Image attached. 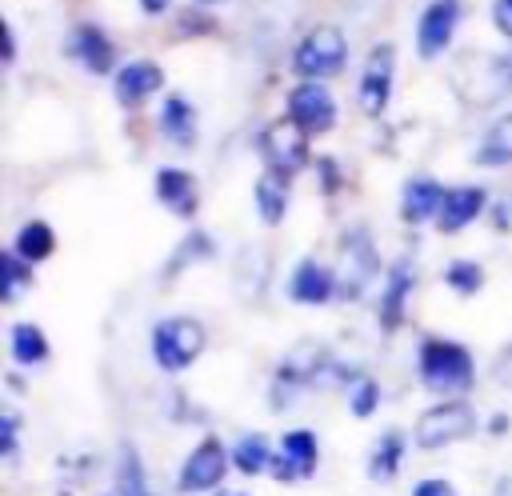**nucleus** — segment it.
Masks as SVG:
<instances>
[{
    "label": "nucleus",
    "mask_w": 512,
    "mask_h": 496,
    "mask_svg": "<svg viewBox=\"0 0 512 496\" xmlns=\"http://www.w3.org/2000/svg\"><path fill=\"white\" fill-rule=\"evenodd\" d=\"M376 404H380V384H376V380H360V384L352 388V400H348L352 416H372Z\"/></svg>",
    "instance_id": "c85d7f7f"
},
{
    "label": "nucleus",
    "mask_w": 512,
    "mask_h": 496,
    "mask_svg": "<svg viewBox=\"0 0 512 496\" xmlns=\"http://www.w3.org/2000/svg\"><path fill=\"white\" fill-rule=\"evenodd\" d=\"M256 148H260L264 164H268L272 172L288 176V180L308 164V132H304L300 124H292L288 116L264 124L260 136H256Z\"/></svg>",
    "instance_id": "20e7f679"
},
{
    "label": "nucleus",
    "mask_w": 512,
    "mask_h": 496,
    "mask_svg": "<svg viewBox=\"0 0 512 496\" xmlns=\"http://www.w3.org/2000/svg\"><path fill=\"white\" fill-rule=\"evenodd\" d=\"M332 292H336V272H328V268L316 264V260H300V264H296V272H292V280H288V296H292L296 304L316 308V304H328Z\"/></svg>",
    "instance_id": "2eb2a0df"
},
{
    "label": "nucleus",
    "mask_w": 512,
    "mask_h": 496,
    "mask_svg": "<svg viewBox=\"0 0 512 496\" xmlns=\"http://www.w3.org/2000/svg\"><path fill=\"white\" fill-rule=\"evenodd\" d=\"M32 264L28 260H20L16 252H4L0 256V300L4 304H12L16 300V292H20V284H28L32 280V272H28Z\"/></svg>",
    "instance_id": "bb28decb"
},
{
    "label": "nucleus",
    "mask_w": 512,
    "mask_h": 496,
    "mask_svg": "<svg viewBox=\"0 0 512 496\" xmlns=\"http://www.w3.org/2000/svg\"><path fill=\"white\" fill-rule=\"evenodd\" d=\"M228 452H224V444L216 440V436H208V440H200L192 452H188V460H184V468H180V492H208V488H216L220 480H224V472H228Z\"/></svg>",
    "instance_id": "9d476101"
},
{
    "label": "nucleus",
    "mask_w": 512,
    "mask_h": 496,
    "mask_svg": "<svg viewBox=\"0 0 512 496\" xmlns=\"http://www.w3.org/2000/svg\"><path fill=\"white\" fill-rule=\"evenodd\" d=\"M460 20H464V0H428L416 16V52L424 60L444 56Z\"/></svg>",
    "instance_id": "6e6552de"
},
{
    "label": "nucleus",
    "mask_w": 512,
    "mask_h": 496,
    "mask_svg": "<svg viewBox=\"0 0 512 496\" xmlns=\"http://www.w3.org/2000/svg\"><path fill=\"white\" fill-rule=\"evenodd\" d=\"M232 464H236L244 476H256V472H264V468L272 464V456H268V440H264L260 432H248V436L236 444V452H232Z\"/></svg>",
    "instance_id": "a878e982"
},
{
    "label": "nucleus",
    "mask_w": 512,
    "mask_h": 496,
    "mask_svg": "<svg viewBox=\"0 0 512 496\" xmlns=\"http://www.w3.org/2000/svg\"><path fill=\"white\" fill-rule=\"evenodd\" d=\"M288 184L292 180L272 172V168H264V176H256L252 200H256V212H260L264 224H280L284 220V212H288Z\"/></svg>",
    "instance_id": "aec40b11"
},
{
    "label": "nucleus",
    "mask_w": 512,
    "mask_h": 496,
    "mask_svg": "<svg viewBox=\"0 0 512 496\" xmlns=\"http://www.w3.org/2000/svg\"><path fill=\"white\" fill-rule=\"evenodd\" d=\"M484 208H488V192H484V188H476V184L448 188V192H444V208H440V216H436V228H440V232H460V228L472 224Z\"/></svg>",
    "instance_id": "4468645a"
},
{
    "label": "nucleus",
    "mask_w": 512,
    "mask_h": 496,
    "mask_svg": "<svg viewBox=\"0 0 512 496\" xmlns=\"http://www.w3.org/2000/svg\"><path fill=\"white\" fill-rule=\"evenodd\" d=\"M348 64V36L340 24H312L292 48V72L300 80H328Z\"/></svg>",
    "instance_id": "f257e3e1"
},
{
    "label": "nucleus",
    "mask_w": 512,
    "mask_h": 496,
    "mask_svg": "<svg viewBox=\"0 0 512 496\" xmlns=\"http://www.w3.org/2000/svg\"><path fill=\"white\" fill-rule=\"evenodd\" d=\"M400 456H404V436L392 428L380 436V444L372 448V460H368V476L372 480H392L396 468H400Z\"/></svg>",
    "instance_id": "5701e85b"
},
{
    "label": "nucleus",
    "mask_w": 512,
    "mask_h": 496,
    "mask_svg": "<svg viewBox=\"0 0 512 496\" xmlns=\"http://www.w3.org/2000/svg\"><path fill=\"white\" fill-rule=\"evenodd\" d=\"M472 160L484 164V168H500V164L512 160V112L488 124V132L480 136V148L472 152Z\"/></svg>",
    "instance_id": "412c9836"
},
{
    "label": "nucleus",
    "mask_w": 512,
    "mask_h": 496,
    "mask_svg": "<svg viewBox=\"0 0 512 496\" xmlns=\"http://www.w3.org/2000/svg\"><path fill=\"white\" fill-rule=\"evenodd\" d=\"M444 192L448 188H440L432 176H412L404 184V192H400V216H404V224L436 220L440 208H444Z\"/></svg>",
    "instance_id": "ddd939ff"
},
{
    "label": "nucleus",
    "mask_w": 512,
    "mask_h": 496,
    "mask_svg": "<svg viewBox=\"0 0 512 496\" xmlns=\"http://www.w3.org/2000/svg\"><path fill=\"white\" fill-rule=\"evenodd\" d=\"M412 496H456V488L448 480H420L412 488Z\"/></svg>",
    "instance_id": "473e14b6"
},
{
    "label": "nucleus",
    "mask_w": 512,
    "mask_h": 496,
    "mask_svg": "<svg viewBox=\"0 0 512 496\" xmlns=\"http://www.w3.org/2000/svg\"><path fill=\"white\" fill-rule=\"evenodd\" d=\"M108 496H124V492H108Z\"/></svg>",
    "instance_id": "ea45409f"
},
{
    "label": "nucleus",
    "mask_w": 512,
    "mask_h": 496,
    "mask_svg": "<svg viewBox=\"0 0 512 496\" xmlns=\"http://www.w3.org/2000/svg\"><path fill=\"white\" fill-rule=\"evenodd\" d=\"M152 192L164 208H172L176 216H192L196 212V180L184 168H160L152 180Z\"/></svg>",
    "instance_id": "dca6fc26"
},
{
    "label": "nucleus",
    "mask_w": 512,
    "mask_h": 496,
    "mask_svg": "<svg viewBox=\"0 0 512 496\" xmlns=\"http://www.w3.org/2000/svg\"><path fill=\"white\" fill-rule=\"evenodd\" d=\"M284 456L292 460V468H296L300 476H312L316 456H320L316 436H312L308 428H292V432H284Z\"/></svg>",
    "instance_id": "393cba45"
},
{
    "label": "nucleus",
    "mask_w": 512,
    "mask_h": 496,
    "mask_svg": "<svg viewBox=\"0 0 512 496\" xmlns=\"http://www.w3.org/2000/svg\"><path fill=\"white\" fill-rule=\"evenodd\" d=\"M476 432V412L464 400H440L420 412L416 420V444L420 448H444L456 440H468Z\"/></svg>",
    "instance_id": "423d86ee"
},
{
    "label": "nucleus",
    "mask_w": 512,
    "mask_h": 496,
    "mask_svg": "<svg viewBox=\"0 0 512 496\" xmlns=\"http://www.w3.org/2000/svg\"><path fill=\"white\" fill-rule=\"evenodd\" d=\"M224 496H244V492H224Z\"/></svg>",
    "instance_id": "58836bf2"
},
{
    "label": "nucleus",
    "mask_w": 512,
    "mask_h": 496,
    "mask_svg": "<svg viewBox=\"0 0 512 496\" xmlns=\"http://www.w3.org/2000/svg\"><path fill=\"white\" fill-rule=\"evenodd\" d=\"M444 284H448L452 292H460V296H472V292H480V284H484V268L472 264V260H452V264L444 268Z\"/></svg>",
    "instance_id": "cd10ccee"
},
{
    "label": "nucleus",
    "mask_w": 512,
    "mask_h": 496,
    "mask_svg": "<svg viewBox=\"0 0 512 496\" xmlns=\"http://www.w3.org/2000/svg\"><path fill=\"white\" fill-rule=\"evenodd\" d=\"M488 428H492V436H504V432H508V416H504V412H496V416L488 420Z\"/></svg>",
    "instance_id": "e433bc0d"
},
{
    "label": "nucleus",
    "mask_w": 512,
    "mask_h": 496,
    "mask_svg": "<svg viewBox=\"0 0 512 496\" xmlns=\"http://www.w3.org/2000/svg\"><path fill=\"white\" fill-rule=\"evenodd\" d=\"M12 252L20 260H28V264H40V260H48L56 252V236H52V228L44 220H28V224H20Z\"/></svg>",
    "instance_id": "4be33fe9"
},
{
    "label": "nucleus",
    "mask_w": 512,
    "mask_h": 496,
    "mask_svg": "<svg viewBox=\"0 0 512 496\" xmlns=\"http://www.w3.org/2000/svg\"><path fill=\"white\" fill-rule=\"evenodd\" d=\"M164 88V68L156 64V60H128V64H120L116 72H112V96H116V104H124V108H140L148 96H156Z\"/></svg>",
    "instance_id": "9b49d317"
},
{
    "label": "nucleus",
    "mask_w": 512,
    "mask_h": 496,
    "mask_svg": "<svg viewBox=\"0 0 512 496\" xmlns=\"http://www.w3.org/2000/svg\"><path fill=\"white\" fill-rule=\"evenodd\" d=\"M412 284H416V276H412L408 260H396V264L388 268V276H384V296H380V328H384V332L400 328V320H404V300H408Z\"/></svg>",
    "instance_id": "f3484780"
},
{
    "label": "nucleus",
    "mask_w": 512,
    "mask_h": 496,
    "mask_svg": "<svg viewBox=\"0 0 512 496\" xmlns=\"http://www.w3.org/2000/svg\"><path fill=\"white\" fill-rule=\"evenodd\" d=\"M496 380H500L504 388H512V348L500 352V360H496Z\"/></svg>",
    "instance_id": "72a5a7b5"
},
{
    "label": "nucleus",
    "mask_w": 512,
    "mask_h": 496,
    "mask_svg": "<svg viewBox=\"0 0 512 496\" xmlns=\"http://www.w3.org/2000/svg\"><path fill=\"white\" fill-rule=\"evenodd\" d=\"M380 272V260H376V252H372V244L356 232V236H348V244H344V264H340V280H336V292L344 296V300H352V296H360L364 292V284L372 280Z\"/></svg>",
    "instance_id": "f8f14e48"
},
{
    "label": "nucleus",
    "mask_w": 512,
    "mask_h": 496,
    "mask_svg": "<svg viewBox=\"0 0 512 496\" xmlns=\"http://www.w3.org/2000/svg\"><path fill=\"white\" fill-rule=\"evenodd\" d=\"M320 368H324V344L320 340H296L288 348V356L280 360V384L296 388V384L320 376Z\"/></svg>",
    "instance_id": "6ab92c4d"
},
{
    "label": "nucleus",
    "mask_w": 512,
    "mask_h": 496,
    "mask_svg": "<svg viewBox=\"0 0 512 496\" xmlns=\"http://www.w3.org/2000/svg\"><path fill=\"white\" fill-rule=\"evenodd\" d=\"M204 324L192 316H168L152 328V360L164 372H184L204 352Z\"/></svg>",
    "instance_id": "7ed1b4c3"
},
{
    "label": "nucleus",
    "mask_w": 512,
    "mask_h": 496,
    "mask_svg": "<svg viewBox=\"0 0 512 496\" xmlns=\"http://www.w3.org/2000/svg\"><path fill=\"white\" fill-rule=\"evenodd\" d=\"M492 28L512 40V0H492Z\"/></svg>",
    "instance_id": "7c9ffc66"
},
{
    "label": "nucleus",
    "mask_w": 512,
    "mask_h": 496,
    "mask_svg": "<svg viewBox=\"0 0 512 496\" xmlns=\"http://www.w3.org/2000/svg\"><path fill=\"white\" fill-rule=\"evenodd\" d=\"M420 380L436 396H456V392L472 388V380H476L472 352L456 340H424L420 344Z\"/></svg>",
    "instance_id": "f03ea898"
},
{
    "label": "nucleus",
    "mask_w": 512,
    "mask_h": 496,
    "mask_svg": "<svg viewBox=\"0 0 512 496\" xmlns=\"http://www.w3.org/2000/svg\"><path fill=\"white\" fill-rule=\"evenodd\" d=\"M12 448H16V416L4 412V416H0V452L12 456Z\"/></svg>",
    "instance_id": "2f4dec72"
},
{
    "label": "nucleus",
    "mask_w": 512,
    "mask_h": 496,
    "mask_svg": "<svg viewBox=\"0 0 512 496\" xmlns=\"http://www.w3.org/2000/svg\"><path fill=\"white\" fill-rule=\"evenodd\" d=\"M156 124H160V132H164V136H168L176 148H192V144H196V108H192V104H188L180 92L164 96Z\"/></svg>",
    "instance_id": "a211bd4d"
},
{
    "label": "nucleus",
    "mask_w": 512,
    "mask_h": 496,
    "mask_svg": "<svg viewBox=\"0 0 512 496\" xmlns=\"http://www.w3.org/2000/svg\"><path fill=\"white\" fill-rule=\"evenodd\" d=\"M64 56H72L92 76L116 72V44L100 24H76L68 32V40H64Z\"/></svg>",
    "instance_id": "1a4fd4ad"
},
{
    "label": "nucleus",
    "mask_w": 512,
    "mask_h": 496,
    "mask_svg": "<svg viewBox=\"0 0 512 496\" xmlns=\"http://www.w3.org/2000/svg\"><path fill=\"white\" fill-rule=\"evenodd\" d=\"M316 180H320V188H324L328 196L340 188V168H336L332 156H320V160H316Z\"/></svg>",
    "instance_id": "c756f323"
},
{
    "label": "nucleus",
    "mask_w": 512,
    "mask_h": 496,
    "mask_svg": "<svg viewBox=\"0 0 512 496\" xmlns=\"http://www.w3.org/2000/svg\"><path fill=\"white\" fill-rule=\"evenodd\" d=\"M12 356L16 364H40L48 356V340H44V328L40 324H16L12 328Z\"/></svg>",
    "instance_id": "b1692460"
},
{
    "label": "nucleus",
    "mask_w": 512,
    "mask_h": 496,
    "mask_svg": "<svg viewBox=\"0 0 512 496\" xmlns=\"http://www.w3.org/2000/svg\"><path fill=\"white\" fill-rule=\"evenodd\" d=\"M392 76H396V44L380 40L368 48L364 68H360V84H356V104L364 116H384L388 100H392Z\"/></svg>",
    "instance_id": "39448f33"
},
{
    "label": "nucleus",
    "mask_w": 512,
    "mask_h": 496,
    "mask_svg": "<svg viewBox=\"0 0 512 496\" xmlns=\"http://www.w3.org/2000/svg\"><path fill=\"white\" fill-rule=\"evenodd\" d=\"M284 116L300 124L308 136H320V132H332L336 124V100L324 80H296L284 96Z\"/></svg>",
    "instance_id": "0eeeda50"
},
{
    "label": "nucleus",
    "mask_w": 512,
    "mask_h": 496,
    "mask_svg": "<svg viewBox=\"0 0 512 496\" xmlns=\"http://www.w3.org/2000/svg\"><path fill=\"white\" fill-rule=\"evenodd\" d=\"M136 4H140L144 16H164V12L172 8V0H136Z\"/></svg>",
    "instance_id": "f704fd0d"
},
{
    "label": "nucleus",
    "mask_w": 512,
    "mask_h": 496,
    "mask_svg": "<svg viewBox=\"0 0 512 496\" xmlns=\"http://www.w3.org/2000/svg\"><path fill=\"white\" fill-rule=\"evenodd\" d=\"M0 36H4V64H12V56H16V36H12V28H8V24H4V32H0Z\"/></svg>",
    "instance_id": "c9c22d12"
},
{
    "label": "nucleus",
    "mask_w": 512,
    "mask_h": 496,
    "mask_svg": "<svg viewBox=\"0 0 512 496\" xmlns=\"http://www.w3.org/2000/svg\"><path fill=\"white\" fill-rule=\"evenodd\" d=\"M200 8H216V4H228V0H196Z\"/></svg>",
    "instance_id": "4c0bfd02"
}]
</instances>
